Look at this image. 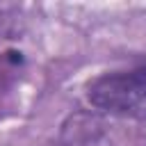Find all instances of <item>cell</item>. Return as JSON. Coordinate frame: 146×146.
Returning a JSON list of instances; mask_svg holds the SVG:
<instances>
[{"instance_id": "cell-1", "label": "cell", "mask_w": 146, "mask_h": 146, "mask_svg": "<svg viewBox=\"0 0 146 146\" xmlns=\"http://www.w3.org/2000/svg\"><path fill=\"white\" fill-rule=\"evenodd\" d=\"M89 103L107 114L144 116L146 114V66L105 73L87 89Z\"/></svg>"}]
</instances>
